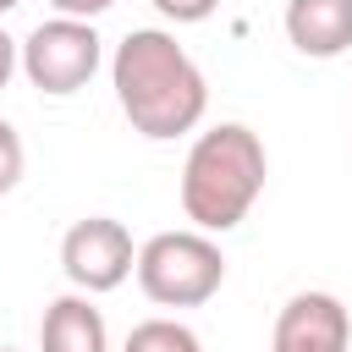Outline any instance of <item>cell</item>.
Returning <instances> with one entry per match:
<instances>
[{
	"instance_id": "6da1fadb",
	"label": "cell",
	"mask_w": 352,
	"mask_h": 352,
	"mask_svg": "<svg viewBox=\"0 0 352 352\" xmlns=\"http://www.w3.org/2000/svg\"><path fill=\"white\" fill-rule=\"evenodd\" d=\"M110 88H116V104L132 121V132H143L148 143H170V138L192 132L209 110V82H204L198 60L165 28H132L116 44Z\"/></svg>"
},
{
	"instance_id": "7a4b0ae2",
	"label": "cell",
	"mask_w": 352,
	"mask_h": 352,
	"mask_svg": "<svg viewBox=\"0 0 352 352\" xmlns=\"http://www.w3.org/2000/svg\"><path fill=\"white\" fill-rule=\"evenodd\" d=\"M270 176V154L258 143L253 126L242 121H220L209 132L192 138L187 165H182V209L192 220V231H236L248 220V209L258 204Z\"/></svg>"
},
{
	"instance_id": "3957f363",
	"label": "cell",
	"mask_w": 352,
	"mask_h": 352,
	"mask_svg": "<svg viewBox=\"0 0 352 352\" xmlns=\"http://www.w3.org/2000/svg\"><path fill=\"white\" fill-rule=\"evenodd\" d=\"M138 286L160 308H204L226 286V253L209 231H160L138 248Z\"/></svg>"
},
{
	"instance_id": "277c9868",
	"label": "cell",
	"mask_w": 352,
	"mask_h": 352,
	"mask_svg": "<svg viewBox=\"0 0 352 352\" xmlns=\"http://www.w3.org/2000/svg\"><path fill=\"white\" fill-rule=\"evenodd\" d=\"M104 60V38L94 33V22H72V16H50L38 22L28 38H22V77L38 88V94H77L94 82Z\"/></svg>"
},
{
	"instance_id": "5b68a950",
	"label": "cell",
	"mask_w": 352,
	"mask_h": 352,
	"mask_svg": "<svg viewBox=\"0 0 352 352\" xmlns=\"http://www.w3.org/2000/svg\"><path fill=\"white\" fill-rule=\"evenodd\" d=\"M60 270L77 292L99 297V292H116L126 275H138V248H132V231L110 214H88L77 220L66 236H60Z\"/></svg>"
},
{
	"instance_id": "8992f818",
	"label": "cell",
	"mask_w": 352,
	"mask_h": 352,
	"mask_svg": "<svg viewBox=\"0 0 352 352\" xmlns=\"http://www.w3.org/2000/svg\"><path fill=\"white\" fill-rule=\"evenodd\" d=\"M270 352H352V314L336 292H297L275 314Z\"/></svg>"
},
{
	"instance_id": "52a82bcc",
	"label": "cell",
	"mask_w": 352,
	"mask_h": 352,
	"mask_svg": "<svg viewBox=\"0 0 352 352\" xmlns=\"http://www.w3.org/2000/svg\"><path fill=\"white\" fill-rule=\"evenodd\" d=\"M286 38L308 60H336L352 50V0H286Z\"/></svg>"
},
{
	"instance_id": "ba28073f",
	"label": "cell",
	"mask_w": 352,
	"mask_h": 352,
	"mask_svg": "<svg viewBox=\"0 0 352 352\" xmlns=\"http://www.w3.org/2000/svg\"><path fill=\"white\" fill-rule=\"evenodd\" d=\"M38 352H110L104 314L88 302V292H66L38 319Z\"/></svg>"
},
{
	"instance_id": "9c48e42d",
	"label": "cell",
	"mask_w": 352,
	"mask_h": 352,
	"mask_svg": "<svg viewBox=\"0 0 352 352\" xmlns=\"http://www.w3.org/2000/svg\"><path fill=\"white\" fill-rule=\"evenodd\" d=\"M121 352H204V341L182 324V319H143L126 330Z\"/></svg>"
},
{
	"instance_id": "30bf717a",
	"label": "cell",
	"mask_w": 352,
	"mask_h": 352,
	"mask_svg": "<svg viewBox=\"0 0 352 352\" xmlns=\"http://www.w3.org/2000/svg\"><path fill=\"white\" fill-rule=\"evenodd\" d=\"M22 165H28V148H22V138H16V126L0 116V198L22 182Z\"/></svg>"
},
{
	"instance_id": "8fae6325",
	"label": "cell",
	"mask_w": 352,
	"mask_h": 352,
	"mask_svg": "<svg viewBox=\"0 0 352 352\" xmlns=\"http://www.w3.org/2000/svg\"><path fill=\"white\" fill-rule=\"evenodd\" d=\"M165 22H176V28H187V22H209L214 16V6L220 0H148Z\"/></svg>"
},
{
	"instance_id": "7c38bea8",
	"label": "cell",
	"mask_w": 352,
	"mask_h": 352,
	"mask_svg": "<svg viewBox=\"0 0 352 352\" xmlns=\"http://www.w3.org/2000/svg\"><path fill=\"white\" fill-rule=\"evenodd\" d=\"M55 6V16H72V22H94V16H104L116 0H50Z\"/></svg>"
},
{
	"instance_id": "4fadbf2b",
	"label": "cell",
	"mask_w": 352,
	"mask_h": 352,
	"mask_svg": "<svg viewBox=\"0 0 352 352\" xmlns=\"http://www.w3.org/2000/svg\"><path fill=\"white\" fill-rule=\"evenodd\" d=\"M16 66H22V44H16V38H11L6 28H0V88H6L11 77H16Z\"/></svg>"
},
{
	"instance_id": "5bb4252c",
	"label": "cell",
	"mask_w": 352,
	"mask_h": 352,
	"mask_svg": "<svg viewBox=\"0 0 352 352\" xmlns=\"http://www.w3.org/2000/svg\"><path fill=\"white\" fill-rule=\"evenodd\" d=\"M16 6H22V0H0V16H6V11H16Z\"/></svg>"
},
{
	"instance_id": "9a60e30c",
	"label": "cell",
	"mask_w": 352,
	"mask_h": 352,
	"mask_svg": "<svg viewBox=\"0 0 352 352\" xmlns=\"http://www.w3.org/2000/svg\"><path fill=\"white\" fill-rule=\"evenodd\" d=\"M0 352H16V346H0Z\"/></svg>"
}]
</instances>
